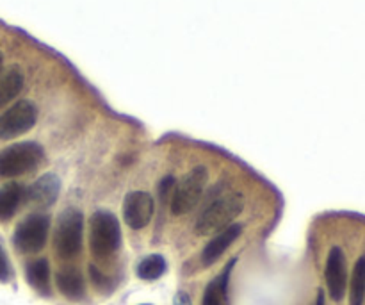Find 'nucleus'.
<instances>
[{"label":"nucleus","instance_id":"13","mask_svg":"<svg viewBox=\"0 0 365 305\" xmlns=\"http://www.w3.org/2000/svg\"><path fill=\"white\" fill-rule=\"evenodd\" d=\"M234 263L235 261H230L227 270L212 282H209L203 293V305H228V277H230Z\"/></svg>","mask_w":365,"mask_h":305},{"label":"nucleus","instance_id":"15","mask_svg":"<svg viewBox=\"0 0 365 305\" xmlns=\"http://www.w3.org/2000/svg\"><path fill=\"white\" fill-rule=\"evenodd\" d=\"M24 88V75L18 68H11L0 77V107L16 99Z\"/></svg>","mask_w":365,"mask_h":305},{"label":"nucleus","instance_id":"1","mask_svg":"<svg viewBox=\"0 0 365 305\" xmlns=\"http://www.w3.org/2000/svg\"><path fill=\"white\" fill-rule=\"evenodd\" d=\"M242 207H245V196L241 193L234 191L220 196L198 218L195 227L196 234L210 236L225 231L227 227H230L232 220L241 214Z\"/></svg>","mask_w":365,"mask_h":305},{"label":"nucleus","instance_id":"16","mask_svg":"<svg viewBox=\"0 0 365 305\" xmlns=\"http://www.w3.org/2000/svg\"><path fill=\"white\" fill-rule=\"evenodd\" d=\"M27 281L41 295L50 293V266L46 259H38L27 266Z\"/></svg>","mask_w":365,"mask_h":305},{"label":"nucleus","instance_id":"17","mask_svg":"<svg viewBox=\"0 0 365 305\" xmlns=\"http://www.w3.org/2000/svg\"><path fill=\"white\" fill-rule=\"evenodd\" d=\"M164 271H166V259H164L163 256H159V254H155V256L145 257V259L138 264L135 274H138V277L143 279V281H155V279L163 277Z\"/></svg>","mask_w":365,"mask_h":305},{"label":"nucleus","instance_id":"4","mask_svg":"<svg viewBox=\"0 0 365 305\" xmlns=\"http://www.w3.org/2000/svg\"><path fill=\"white\" fill-rule=\"evenodd\" d=\"M82 232H84V218L77 209L64 211L59 216L53 232V246L57 256L63 259H71L82 249Z\"/></svg>","mask_w":365,"mask_h":305},{"label":"nucleus","instance_id":"8","mask_svg":"<svg viewBox=\"0 0 365 305\" xmlns=\"http://www.w3.org/2000/svg\"><path fill=\"white\" fill-rule=\"evenodd\" d=\"M155 211L152 195L145 191H132L125 196L123 202V218L125 224L134 231L145 229L150 224Z\"/></svg>","mask_w":365,"mask_h":305},{"label":"nucleus","instance_id":"6","mask_svg":"<svg viewBox=\"0 0 365 305\" xmlns=\"http://www.w3.org/2000/svg\"><path fill=\"white\" fill-rule=\"evenodd\" d=\"M50 218L46 214H31L25 218L14 232V246L21 254H36L45 246L48 238Z\"/></svg>","mask_w":365,"mask_h":305},{"label":"nucleus","instance_id":"9","mask_svg":"<svg viewBox=\"0 0 365 305\" xmlns=\"http://www.w3.org/2000/svg\"><path fill=\"white\" fill-rule=\"evenodd\" d=\"M324 277H327L328 293H330L331 300L341 302L346 295V286H348V268H346L344 252L339 246H334L328 254Z\"/></svg>","mask_w":365,"mask_h":305},{"label":"nucleus","instance_id":"19","mask_svg":"<svg viewBox=\"0 0 365 305\" xmlns=\"http://www.w3.org/2000/svg\"><path fill=\"white\" fill-rule=\"evenodd\" d=\"M11 275H13V271H11L9 259H7L6 250L0 246V282H9Z\"/></svg>","mask_w":365,"mask_h":305},{"label":"nucleus","instance_id":"12","mask_svg":"<svg viewBox=\"0 0 365 305\" xmlns=\"http://www.w3.org/2000/svg\"><path fill=\"white\" fill-rule=\"evenodd\" d=\"M56 284L57 289L63 293V296L70 300H81L84 296L86 286L82 274L73 266L63 268L56 274Z\"/></svg>","mask_w":365,"mask_h":305},{"label":"nucleus","instance_id":"10","mask_svg":"<svg viewBox=\"0 0 365 305\" xmlns=\"http://www.w3.org/2000/svg\"><path fill=\"white\" fill-rule=\"evenodd\" d=\"M61 191V182L57 179V175L46 174L43 177H39L34 184L29 188L27 199L31 200V204L38 207H50L57 200Z\"/></svg>","mask_w":365,"mask_h":305},{"label":"nucleus","instance_id":"14","mask_svg":"<svg viewBox=\"0 0 365 305\" xmlns=\"http://www.w3.org/2000/svg\"><path fill=\"white\" fill-rule=\"evenodd\" d=\"M24 195V188L16 182H9L0 188V220L7 221L14 216Z\"/></svg>","mask_w":365,"mask_h":305},{"label":"nucleus","instance_id":"21","mask_svg":"<svg viewBox=\"0 0 365 305\" xmlns=\"http://www.w3.org/2000/svg\"><path fill=\"white\" fill-rule=\"evenodd\" d=\"M0 68H2V54H0Z\"/></svg>","mask_w":365,"mask_h":305},{"label":"nucleus","instance_id":"11","mask_svg":"<svg viewBox=\"0 0 365 305\" xmlns=\"http://www.w3.org/2000/svg\"><path fill=\"white\" fill-rule=\"evenodd\" d=\"M239 234H241V225H230V227H227L225 231H221L216 238L210 239V241L207 243L205 249H203V264H205V266H210V264L216 263V261L223 256L225 250L230 249V245L239 238Z\"/></svg>","mask_w":365,"mask_h":305},{"label":"nucleus","instance_id":"3","mask_svg":"<svg viewBox=\"0 0 365 305\" xmlns=\"http://www.w3.org/2000/svg\"><path fill=\"white\" fill-rule=\"evenodd\" d=\"M43 161V149L34 141L11 145L0 152V177H18L36 170Z\"/></svg>","mask_w":365,"mask_h":305},{"label":"nucleus","instance_id":"2","mask_svg":"<svg viewBox=\"0 0 365 305\" xmlns=\"http://www.w3.org/2000/svg\"><path fill=\"white\" fill-rule=\"evenodd\" d=\"M121 229L116 216L107 211H98L91 216L89 246L95 257H107L120 249Z\"/></svg>","mask_w":365,"mask_h":305},{"label":"nucleus","instance_id":"7","mask_svg":"<svg viewBox=\"0 0 365 305\" xmlns=\"http://www.w3.org/2000/svg\"><path fill=\"white\" fill-rule=\"evenodd\" d=\"M38 118V109L29 100H20L0 114V139H14L31 131Z\"/></svg>","mask_w":365,"mask_h":305},{"label":"nucleus","instance_id":"22","mask_svg":"<svg viewBox=\"0 0 365 305\" xmlns=\"http://www.w3.org/2000/svg\"><path fill=\"white\" fill-rule=\"evenodd\" d=\"M177 305H178V304H177Z\"/></svg>","mask_w":365,"mask_h":305},{"label":"nucleus","instance_id":"18","mask_svg":"<svg viewBox=\"0 0 365 305\" xmlns=\"http://www.w3.org/2000/svg\"><path fill=\"white\" fill-rule=\"evenodd\" d=\"M365 300V256L360 257L355 264L351 277V295L349 305H364Z\"/></svg>","mask_w":365,"mask_h":305},{"label":"nucleus","instance_id":"5","mask_svg":"<svg viewBox=\"0 0 365 305\" xmlns=\"http://www.w3.org/2000/svg\"><path fill=\"white\" fill-rule=\"evenodd\" d=\"M207 181H209V174H207L205 166H196L195 170L189 171L175 186L173 199H171V213L177 214V216L189 213L202 199Z\"/></svg>","mask_w":365,"mask_h":305},{"label":"nucleus","instance_id":"20","mask_svg":"<svg viewBox=\"0 0 365 305\" xmlns=\"http://www.w3.org/2000/svg\"><path fill=\"white\" fill-rule=\"evenodd\" d=\"M316 305H324V293L323 291H319V295H317Z\"/></svg>","mask_w":365,"mask_h":305}]
</instances>
